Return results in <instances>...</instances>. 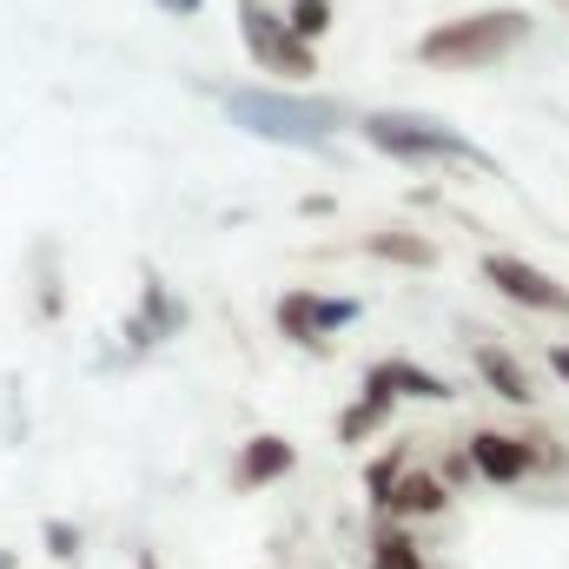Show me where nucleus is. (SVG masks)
<instances>
[{"label": "nucleus", "mask_w": 569, "mask_h": 569, "mask_svg": "<svg viewBox=\"0 0 569 569\" xmlns=\"http://www.w3.org/2000/svg\"><path fill=\"white\" fill-rule=\"evenodd\" d=\"M365 140L391 159H411V166H470V172H497V159L477 140H463L457 127L443 120H425V113H365L358 120Z\"/></svg>", "instance_id": "f257e3e1"}, {"label": "nucleus", "mask_w": 569, "mask_h": 569, "mask_svg": "<svg viewBox=\"0 0 569 569\" xmlns=\"http://www.w3.org/2000/svg\"><path fill=\"white\" fill-rule=\"evenodd\" d=\"M226 113L259 133V140H279V146H325L338 133V107L331 100H284V93H266V87H232L226 93Z\"/></svg>", "instance_id": "f03ea898"}, {"label": "nucleus", "mask_w": 569, "mask_h": 569, "mask_svg": "<svg viewBox=\"0 0 569 569\" xmlns=\"http://www.w3.org/2000/svg\"><path fill=\"white\" fill-rule=\"evenodd\" d=\"M523 33H530V13H523V7L463 13V20H443L437 33L418 40V60H425V67H490V60H503Z\"/></svg>", "instance_id": "7ed1b4c3"}, {"label": "nucleus", "mask_w": 569, "mask_h": 569, "mask_svg": "<svg viewBox=\"0 0 569 569\" xmlns=\"http://www.w3.org/2000/svg\"><path fill=\"white\" fill-rule=\"evenodd\" d=\"M239 27H246V47H252V60H259L266 73H284V80H305V73H318L311 47H305L298 33H284V20L272 13V7L246 0V7H239Z\"/></svg>", "instance_id": "20e7f679"}, {"label": "nucleus", "mask_w": 569, "mask_h": 569, "mask_svg": "<svg viewBox=\"0 0 569 569\" xmlns=\"http://www.w3.org/2000/svg\"><path fill=\"white\" fill-rule=\"evenodd\" d=\"M351 318H358V298H318V291H284L279 298V331L291 345H305V351H318Z\"/></svg>", "instance_id": "39448f33"}, {"label": "nucleus", "mask_w": 569, "mask_h": 569, "mask_svg": "<svg viewBox=\"0 0 569 569\" xmlns=\"http://www.w3.org/2000/svg\"><path fill=\"white\" fill-rule=\"evenodd\" d=\"M483 279L497 284L510 305H523V311H557L569 318V291L550 272H537L530 259H510V252H483Z\"/></svg>", "instance_id": "423d86ee"}, {"label": "nucleus", "mask_w": 569, "mask_h": 569, "mask_svg": "<svg viewBox=\"0 0 569 569\" xmlns=\"http://www.w3.org/2000/svg\"><path fill=\"white\" fill-rule=\"evenodd\" d=\"M470 470L490 477V483H523L537 470V443L530 437H510V430H477L470 437Z\"/></svg>", "instance_id": "0eeeda50"}, {"label": "nucleus", "mask_w": 569, "mask_h": 569, "mask_svg": "<svg viewBox=\"0 0 569 569\" xmlns=\"http://www.w3.org/2000/svg\"><path fill=\"white\" fill-rule=\"evenodd\" d=\"M291 463H298V450L284 443L279 430H259V437L239 450V470H232V483H239V490H266V483L291 477Z\"/></svg>", "instance_id": "6e6552de"}, {"label": "nucleus", "mask_w": 569, "mask_h": 569, "mask_svg": "<svg viewBox=\"0 0 569 569\" xmlns=\"http://www.w3.org/2000/svg\"><path fill=\"white\" fill-rule=\"evenodd\" d=\"M371 385H385L391 398H425V405H450L457 391H450V378H437L425 365H411V358H391V365H371L365 371Z\"/></svg>", "instance_id": "1a4fd4ad"}, {"label": "nucleus", "mask_w": 569, "mask_h": 569, "mask_svg": "<svg viewBox=\"0 0 569 569\" xmlns=\"http://www.w3.org/2000/svg\"><path fill=\"white\" fill-rule=\"evenodd\" d=\"M443 510H450V483L430 470H405L391 483V503H385V517H443Z\"/></svg>", "instance_id": "9d476101"}, {"label": "nucleus", "mask_w": 569, "mask_h": 569, "mask_svg": "<svg viewBox=\"0 0 569 569\" xmlns=\"http://www.w3.org/2000/svg\"><path fill=\"white\" fill-rule=\"evenodd\" d=\"M477 378L503 398V405H537V385H530V371L503 351V345H477Z\"/></svg>", "instance_id": "9b49d317"}, {"label": "nucleus", "mask_w": 569, "mask_h": 569, "mask_svg": "<svg viewBox=\"0 0 569 569\" xmlns=\"http://www.w3.org/2000/svg\"><path fill=\"white\" fill-rule=\"evenodd\" d=\"M391 411H398V398H391L385 385H371V378H365V398H358V405L338 418V443H365L371 430L391 425Z\"/></svg>", "instance_id": "f8f14e48"}, {"label": "nucleus", "mask_w": 569, "mask_h": 569, "mask_svg": "<svg viewBox=\"0 0 569 569\" xmlns=\"http://www.w3.org/2000/svg\"><path fill=\"white\" fill-rule=\"evenodd\" d=\"M179 325H186V305H172L166 284L146 272V318H133V338L152 345V338H166V331H179Z\"/></svg>", "instance_id": "ddd939ff"}, {"label": "nucleus", "mask_w": 569, "mask_h": 569, "mask_svg": "<svg viewBox=\"0 0 569 569\" xmlns=\"http://www.w3.org/2000/svg\"><path fill=\"white\" fill-rule=\"evenodd\" d=\"M365 252H371V259H391V266H418V272L437 266V246H430V239H411V232H371Z\"/></svg>", "instance_id": "4468645a"}, {"label": "nucleus", "mask_w": 569, "mask_h": 569, "mask_svg": "<svg viewBox=\"0 0 569 569\" xmlns=\"http://www.w3.org/2000/svg\"><path fill=\"white\" fill-rule=\"evenodd\" d=\"M371 569H425L418 537H411V530H398V523H385V530L371 537Z\"/></svg>", "instance_id": "2eb2a0df"}, {"label": "nucleus", "mask_w": 569, "mask_h": 569, "mask_svg": "<svg viewBox=\"0 0 569 569\" xmlns=\"http://www.w3.org/2000/svg\"><path fill=\"white\" fill-rule=\"evenodd\" d=\"M331 20H338V13H331V0H291V7H284V33H298L305 47H311V40H325V33H331Z\"/></svg>", "instance_id": "dca6fc26"}, {"label": "nucleus", "mask_w": 569, "mask_h": 569, "mask_svg": "<svg viewBox=\"0 0 569 569\" xmlns=\"http://www.w3.org/2000/svg\"><path fill=\"white\" fill-rule=\"evenodd\" d=\"M405 477V450H385V457H371V470H365V503L385 517V503H391V483Z\"/></svg>", "instance_id": "f3484780"}, {"label": "nucleus", "mask_w": 569, "mask_h": 569, "mask_svg": "<svg viewBox=\"0 0 569 569\" xmlns=\"http://www.w3.org/2000/svg\"><path fill=\"white\" fill-rule=\"evenodd\" d=\"M40 543H47L53 563H80V530H73L67 517H47V523H40Z\"/></svg>", "instance_id": "a211bd4d"}, {"label": "nucleus", "mask_w": 569, "mask_h": 569, "mask_svg": "<svg viewBox=\"0 0 569 569\" xmlns=\"http://www.w3.org/2000/svg\"><path fill=\"white\" fill-rule=\"evenodd\" d=\"M159 7H166V13H179V20H192V13H199L206 0H159Z\"/></svg>", "instance_id": "6ab92c4d"}, {"label": "nucleus", "mask_w": 569, "mask_h": 569, "mask_svg": "<svg viewBox=\"0 0 569 569\" xmlns=\"http://www.w3.org/2000/svg\"><path fill=\"white\" fill-rule=\"evenodd\" d=\"M550 371H557V378L569 385V345H557V351H550Z\"/></svg>", "instance_id": "aec40b11"}, {"label": "nucleus", "mask_w": 569, "mask_h": 569, "mask_svg": "<svg viewBox=\"0 0 569 569\" xmlns=\"http://www.w3.org/2000/svg\"><path fill=\"white\" fill-rule=\"evenodd\" d=\"M133 569H159V557H152V550H140V557H133Z\"/></svg>", "instance_id": "412c9836"}, {"label": "nucleus", "mask_w": 569, "mask_h": 569, "mask_svg": "<svg viewBox=\"0 0 569 569\" xmlns=\"http://www.w3.org/2000/svg\"><path fill=\"white\" fill-rule=\"evenodd\" d=\"M0 569H20V563H13V550H0Z\"/></svg>", "instance_id": "4be33fe9"}]
</instances>
